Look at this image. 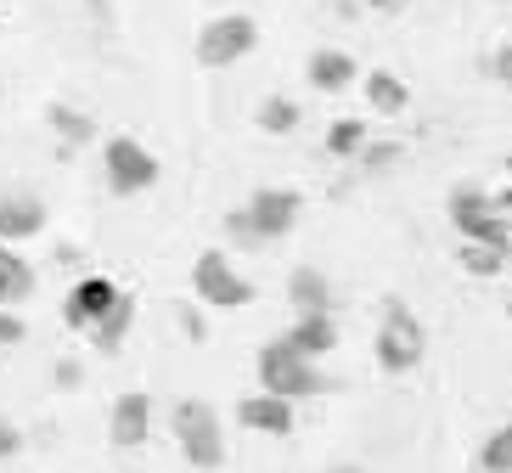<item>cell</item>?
<instances>
[{
    "label": "cell",
    "mask_w": 512,
    "mask_h": 473,
    "mask_svg": "<svg viewBox=\"0 0 512 473\" xmlns=\"http://www.w3.org/2000/svg\"><path fill=\"white\" fill-rule=\"evenodd\" d=\"M259 383H265V395L276 400H310V395H327L332 378L310 361V355H299L287 338H271L265 350H259Z\"/></svg>",
    "instance_id": "1"
},
{
    "label": "cell",
    "mask_w": 512,
    "mask_h": 473,
    "mask_svg": "<svg viewBox=\"0 0 512 473\" xmlns=\"http://www.w3.org/2000/svg\"><path fill=\"white\" fill-rule=\"evenodd\" d=\"M451 226L462 231V243L507 248L512 254V226H507V192H484V186H456L451 192Z\"/></svg>",
    "instance_id": "2"
},
{
    "label": "cell",
    "mask_w": 512,
    "mask_h": 473,
    "mask_svg": "<svg viewBox=\"0 0 512 473\" xmlns=\"http://www.w3.org/2000/svg\"><path fill=\"white\" fill-rule=\"evenodd\" d=\"M175 440H181L186 462L197 473H220L226 462V428H220V412L209 400H181L175 406Z\"/></svg>",
    "instance_id": "3"
},
{
    "label": "cell",
    "mask_w": 512,
    "mask_h": 473,
    "mask_svg": "<svg viewBox=\"0 0 512 473\" xmlns=\"http://www.w3.org/2000/svg\"><path fill=\"white\" fill-rule=\"evenodd\" d=\"M192 288H197V299H203V305H214V310H248L259 299V288L242 271H231V260L220 254V248H203V254H197Z\"/></svg>",
    "instance_id": "4"
},
{
    "label": "cell",
    "mask_w": 512,
    "mask_h": 473,
    "mask_svg": "<svg viewBox=\"0 0 512 473\" xmlns=\"http://www.w3.org/2000/svg\"><path fill=\"white\" fill-rule=\"evenodd\" d=\"M254 46H259V23L242 12H226V17H214V23L197 29V62L203 68H231V62H242Z\"/></svg>",
    "instance_id": "5"
},
{
    "label": "cell",
    "mask_w": 512,
    "mask_h": 473,
    "mask_svg": "<svg viewBox=\"0 0 512 473\" xmlns=\"http://www.w3.org/2000/svg\"><path fill=\"white\" fill-rule=\"evenodd\" d=\"M422 350H428L422 321L411 316L406 305H389V316H383V327H377V367L383 372H417Z\"/></svg>",
    "instance_id": "6"
},
{
    "label": "cell",
    "mask_w": 512,
    "mask_h": 473,
    "mask_svg": "<svg viewBox=\"0 0 512 473\" xmlns=\"http://www.w3.org/2000/svg\"><path fill=\"white\" fill-rule=\"evenodd\" d=\"M102 169H107V186H113L119 198H136V192L158 186V158H152L136 136H113V141H107Z\"/></svg>",
    "instance_id": "7"
},
{
    "label": "cell",
    "mask_w": 512,
    "mask_h": 473,
    "mask_svg": "<svg viewBox=\"0 0 512 473\" xmlns=\"http://www.w3.org/2000/svg\"><path fill=\"white\" fill-rule=\"evenodd\" d=\"M242 214H248V226L259 231V243H276V237H287V231L299 226L304 198L299 192H287V186H259Z\"/></svg>",
    "instance_id": "8"
},
{
    "label": "cell",
    "mask_w": 512,
    "mask_h": 473,
    "mask_svg": "<svg viewBox=\"0 0 512 473\" xmlns=\"http://www.w3.org/2000/svg\"><path fill=\"white\" fill-rule=\"evenodd\" d=\"M119 282H113V276H85V282H79L74 293H68V305H62V316H68V327H74V333H91L96 321L107 316V310H113V299H119Z\"/></svg>",
    "instance_id": "9"
},
{
    "label": "cell",
    "mask_w": 512,
    "mask_h": 473,
    "mask_svg": "<svg viewBox=\"0 0 512 473\" xmlns=\"http://www.w3.org/2000/svg\"><path fill=\"white\" fill-rule=\"evenodd\" d=\"M152 434V400L141 395V389H130V395L113 400V423H107V440L119 445V451H141Z\"/></svg>",
    "instance_id": "10"
},
{
    "label": "cell",
    "mask_w": 512,
    "mask_h": 473,
    "mask_svg": "<svg viewBox=\"0 0 512 473\" xmlns=\"http://www.w3.org/2000/svg\"><path fill=\"white\" fill-rule=\"evenodd\" d=\"M46 203L34 192H0V243H23V237H40L46 231Z\"/></svg>",
    "instance_id": "11"
},
{
    "label": "cell",
    "mask_w": 512,
    "mask_h": 473,
    "mask_svg": "<svg viewBox=\"0 0 512 473\" xmlns=\"http://www.w3.org/2000/svg\"><path fill=\"white\" fill-rule=\"evenodd\" d=\"M237 423L254 428V434H293V400H276V395H248L237 400Z\"/></svg>",
    "instance_id": "12"
},
{
    "label": "cell",
    "mask_w": 512,
    "mask_h": 473,
    "mask_svg": "<svg viewBox=\"0 0 512 473\" xmlns=\"http://www.w3.org/2000/svg\"><path fill=\"white\" fill-rule=\"evenodd\" d=\"M287 299H293V316H332V282L316 265H299L287 276Z\"/></svg>",
    "instance_id": "13"
},
{
    "label": "cell",
    "mask_w": 512,
    "mask_h": 473,
    "mask_svg": "<svg viewBox=\"0 0 512 473\" xmlns=\"http://www.w3.org/2000/svg\"><path fill=\"white\" fill-rule=\"evenodd\" d=\"M130 327H136V293H119V299H113V310H107V316L96 321L85 338H91L102 355H119L124 338H130Z\"/></svg>",
    "instance_id": "14"
},
{
    "label": "cell",
    "mask_w": 512,
    "mask_h": 473,
    "mask_svg": "<svg viewBox=\"0 0 512 473\" xmlns=\"http://www.w3.org/2000/svg\"><path fill=\"white\" fill-rule=\"evenodd\" d=\"M310 85H316V91H327V96L349 91V85H355V57H349V51H338V46L310 51Z\"/></svg>",
    "instance_id": "15"
},
{
    "label": "cell",
    "mask_w": 512,
    "mask_h": 473,
    "mask_svg": "<svg viewBox=\"0 0 512 473\" xmlns=\"http://www.w3.org/2000/svg\"><path fill=\"white\" fill-rule=\"evenodd\" d=\"M23 299H34V265L23 260L12 243H0V305L12 310V305H23Z\"/></svg>",
    "instance_id": "16"
},
{
    "label": "cell",
    "mask_w": 512,
    "mask_h": 473,
    "mask_svg": "<svg viewBox=\"0 0 512 473\" xmlns=\"http://www.w3.org/2000/svg\"><path fill=\"white\" fill-rule=\"evenodd\" d=\"M282 338L299 355H310V361H321V355L338 350V327H332V316H299L293 321V333H282Z\"/></svg>",
    "instance_id": "17"
},
{
    "label": "cell",
    "mask_w": 512,
    "mask_h": 473,
    "mask_svg": "<svg viewBox=\"0 0 512 473\" xmlns=\"http://www.w3.org/2000/svg\"><path fill=\"white\" fill-rule=\"evenodd\" d=\"M361 85H366V102H372V113H406L411 91H406V79H400V74H389V68H372Z\"/></svg>",
    "instance_id": "18"
},
{
    "label": "cell",
    "mask_w": 512,
    "mask_h": 473,
    "mask_svg": "<svg viewBox=\"0 0 512 473\" xmlns=\"http://www.w3.org/2000/svg\"><path fill=\"white\" fill-rule=\"evenodd\" d=\"M46 124L68 141V147H85V141L96 136V119H91V113H79V107H68V102H51L46 107Z\"/></svg>",
    "instance_id": "19"
},
{
    "label": "cell",
    "mask_w": 512,
    "mask_h": 473,
    "mask_svg": "<svg viewBox=\"0 0 512 473\" xmlns=\"http://www.w3.org/2000/svg\"><path fill=\"white\" fill-rule=\"evenodd\" d=\"M299 102H293V96H265V107H259V130H265V136H293V130H299Z\"/></svg>",
    "instance_id": "20"
},
{
    "label": "cell",
    "mask_w": 512,
    "mask_h": 473,
    "mask_svg": "<svg viewBox=\"0 0 512 473\" xmlns=\"http://www.w3.org/2000/svg\"><path fill=\"white\" fill-rule=\"evenodd\" d=\"M462 271H467V276H501V271H507V248L462 243Z\"/></svg>",
    "instance_id": "21"
},
{
    "label": "cell",
    "mask_w": 512,
    "mask_h": 473,
    "mask_svg": "<svg viewBox=\"0 0 512 473\" xmlns=\"http://www.w3.org/2000/svg\"><path fill=\"white\" fill-rule=\"evenodd\" d=\"M361 147H366V124H361V119H338V124L327 130V153H332V158H355Z\"/></svg>",
    "instance_id": "22"
},
{
    "label": "cell",
    "mask_w": 512,
    "mask_h": 473,
    "mask_svg": "<svg viewBox=\"0 0 512 473\" xmlns=\"http://www.w3.org/2000/svg\"><path fill=\"white\" fill-rule=\"evenodd\" d=\"M479 462H484V473H512V428L507 423L484 440V457Z\"/></svg>",
    "instance_id": "23"
},
{
    "label": "cell",
    "mask_w": 512,
    "mask_h": 473,
    "mask_svg": "<svg viewBox=\"0 0 512 473\" xmlns=\"http://www.w3.org/2000/svg\"><path fill=\"white\" fill-rule=\"evenodd\" d=\"M355 158H361V164H366V169H372V175H377V169L400 164V158H406V147H400V141H372V136H366V147H361V153H355Z\"/></svg>",
    "instance_id": "24"
},
{
    "label": "cell",
    "mask_w": 512,
    "mask_h": 473,
    "mask_svg": "<svg viewBox=\"0 0 512 473\" xmlns=\"http://www.w3.org/2000/svg\"><path fill=\"white\" fill-rule=\"evenodd\" d=\"M226 237H231V243H237V248H265V243H259V231L254 226H248V214H226Z\"/></svg>",
    "instance_id": "25"
},
{
    "label": "cell",
    "mask_w": 512,
    "mask_h": 473,
    "mask_svg": "<svg viewBox=\"0 0 512 473\" xmlns=\"http://www.w3.org/2000/svg\"><path fill=\"white\" fill-rule=\"evenodd\" d=\"M484 74L496 79V85H507V79H512V46H507V40H501V46L484 57Z\"/></svg>",
    "instance_id": "26"
},
{
    "label": "cell",
    "mask_w": 512,
    "mask_h": 473,
    "mask_svg": "<svg viewBox=\"0 0 512 473\" xmlns=\"http://www.w3.org/2000/svg\"><path fill=\"white\" fill-rule=\"evenodd\" d=\"M29 338V327H23V316H12V310L0 305V344H23Z\"/></svg>",
    "instance_id": "27"
},
{
    "label": "cell",
    "mask_w": 512,
    "mask_h": 473,
    "mask_svg": "<svg viewBox=\"0 0 512 473\" xmlns=\"http://www.w3.org/2000/svg\"><path fill=\"white\" fill-rule=\"evenodd\" d=\"M17 451H23V434H17V423H6V417H0V462H12Z\"/></svg>",
    "instance_id": "28"
},
{
    "label": "cell",
    "mask_w": 512,
    "mask_h": 473,
    "mask_svg": "<svg viewBox=\"0 0 512 473\" xmlns=\"http://www.w3.org/2000/svg\"><path fill=\"white\" fill-rule=\"evenodd\" d=\"M57 383H62V389H74V383H79V367H74V361H62V367H57Z\"/></svg>",
    "instance_id": "29"
},
{
    "label": "cell",
    "mask_w": 512,
    "mask_h": 473,
    "mask_svg": "<svg viewBox=\"0 0 512 473\" xmlns=\"http://www.w3.org/2000/svg\"><path fill=\"white\" fill-rule=\"evenodd\" d=\"M332 473H366V468H355V462H338V468H332Z\"/></svg>",
    "instance_id": "30"
},
{
    "label": "cell",
    "mask_w": 512,
    "mask_h": 473,
    "mask_svg": "<svg viewBox=\"0 0 512 473\" xmlns=\"http://www.w3.org/2000/svg\"><path fill=\"white\" fill-rule=\"evenodd\" d=\"M366 6H394V0H366Z\"/></svg>",
    "instance_id": "31"
},
{
    "label": "cell",
    "mask_w": 512,
    "mask_h": 473,
    "mask_svg": "<svg viewBox=\"0 0 512 473\" xmlns=\"http://www.w3.org/2000/svg\"><path fill=\"white\" fill-rule=\"evenodd\" d=\"M496 6H507V0H496Z\"/></svg>",
    "instance_id": "32"
}]
</instances>
